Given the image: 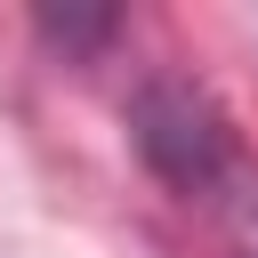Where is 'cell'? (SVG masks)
<instances>
[{
  "mask_svg": "<svg viewBox=\"0 0 258 258\" xmlns=\"http://www.w3.org/2000/svg\"><path fill=\"white\" fill-rule=\"evenodd\" d=\"M137 145H145V161H153L169 185H185V194H210V185L234 169L226 121H218L210 97L185 89V81H161V89L137 97Z\"/></svg>",
  "mask_w": 258,
  "mask_h": 258,
  "instance_id": "obj_1",
  "label": "cell"
}]
</instances>
